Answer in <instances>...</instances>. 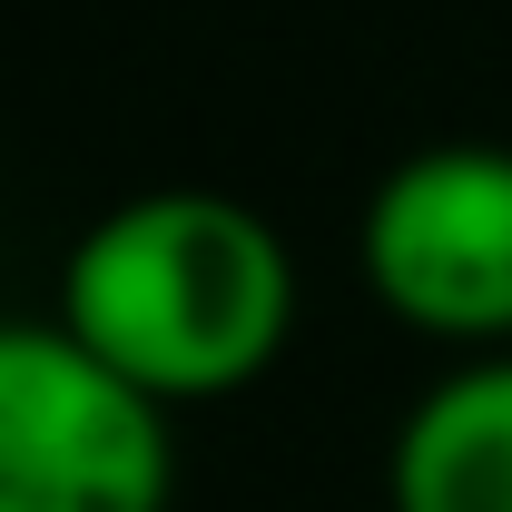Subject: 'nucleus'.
Returning a JSON list of instances; mask_svg holds the SVG:
<instances>
[{
    "mask_svg": "<svg viewBox=\"0 0 512 512\" xmlns=\"http://www.w3.org/2000/svg\"><path fill=\"white\" fill-rule=\"evenodd\" d=\"M60 325L158 414L247 394L296 325V256L227 188H148L60 256Z\"/></svg>",
    "mask_w": 512,
    "mask_h": 512,
    "instance_id": "obj_1",
    "label": "nucleus"
},
{
    "mask_svg": "<svg viewBox=\"0 0 512 512\" xmlns=\"http://www.w3.org/2000/svg\"><path fill=\"white\" fill-rule=\"evenodd\" d=\"M168 414L60 316L0 325V512H168Z\"/></svg>",
    "mask_w": 512,
    "mask_h": 512,
    "instance_id": "obj_2",
    "label": "nucleus"
},
{
    "mask_svg": "<svg viewBox=\"0 0 512 512\" xmlns=\"http://www.w3.org/2000/svg\"><path fill=\"white\" fill-rule=\"evenodd\" d=\"M365 286L394 325L444 345H512V148L444 138L365 197Z\"/></svg>",
    "mask_w": 512,
    "mask_h": 512,
    "instance_id": "obj_3",
    "label": "nucleus"
},
{
    "mask_svg": "<svg viewBox=\"0 0 512 512\" xmlns=\"http://www.w3.org/2000/svg\"><path fill=\"white\" fill-rule=\"evenodd\" d=\"M394 512H512V355L444 375L384 453Z\"/></svg>",
    "mask_w": 512,
    "mask_h": 512,
    "instance_id": "obj_4",
    "label": "nucleus"
}]
</instances>
